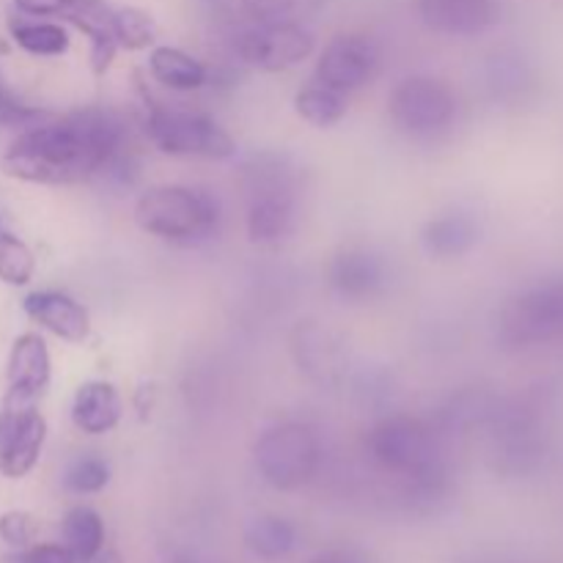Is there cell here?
<instances>
[{
  "mask_svg": "<svg viewBox=\"0 0 563 563\" xmlns=\"http://www.w3.org/2000/svg\"><path fill=\"white\" fill-rule=\"evenodd\" d=\"M300 3L302 0H242V9L253 22H278L289 20Z\"/></svg>",
  "mask_w": 563,
  "mask_h": 563,
  "instance_id": "obj_30",
  "label": "cell"
},
{
  "mask_svg": "<svg viewBox=\"0 0 563 563\" xmlns=\"http://www.w3.org/2000/svg\"><path fill=\"white\" fill-rule=\"evenodd\" d=\"M531 82L533 77L526 60L517 58V55H506V58H500L498 75H495V86H498V91L504 93L506 99L526 97Z\"/></svg>",
  "mask_w": 563,
  "mask_h": 563,
  "instance_id": "obj_28",
  "label": "cell"
},
{
  "mask_svg": "<svg viewBox=\"0 0 563 563\" xmlns=\"http://www.w3.org/2000/svg\"><path fill=\"white\" fill-rule=\"evenodd\" d=\"M110 482V465L99 456H80L66 467L64 484L75 495H93L102 493Z\"/></svg>",
  "mask_w": 563,
  "mask_h": 563,
  "instance_id": "obj_27",
  "label": "cell"
},
{
  "mask_svg": "<svg viewBox=\"0 0 563 563\" xmlns=\"http://www.w3.org/2000/svg\"><path fill=\"white\" fill-rule=\"evenodd\" d=\"M36 119H42V113L27 108V104L16 102L3 88V80H0V126H27Z\"/></svg>",
  "mask_w": 563,
  "mask_h": 563,
  "instance_id": "obj_32",
  "label": "cell"
},
{
  "mask_svg": "<svg viewBox=\"0 0 563 563\" xmlns=\"http://www.w3.org/2000/svg\"><path fill=\"white\" fill-rule=\"evenodd\" d=\"M36 273V256L20 236L0 229V280L9 286H25Z\"/></svg>",
  "mask_w": 563,
  "mask_h": 563,
  "instance_id": "obj_25",
  "label": "cell"
},
{
  "mask_svg": "<svg viewBox=\"0 0 563 563\" xmlns=\"http://www.w3.org/2000/svg\"><path fill=\"white\" fill-rule=\"evenodd\" d=\"M253 460L264 482L275 489H300L317 476L322 443L308 423L286 421L267 429L253 445Z\"/></svg>",
  "mask_w": 563,
  "mask_h": 563,
  "instance_id": "obj_5",
  "label": "cell"
},
{
  "mask_svg": "<svg viewBox=\"0 0 563 563\" xmlns=\"http://www.w3.org/2000/svg\"><path fill=\"white\" fill-rule=\"evenodd\" d=\"M27 317L69 344H82L91 335L88 311L64 291H33L22 300Z\"/></svg>",
  "mask_w": 563,
  "mask_h": 563,
  "instance_id": "obj_14",
  "label": "cell"
},
{
  "mask_svg": "<svg viewBox=\"0 0 563 563\" xmlns=\"http://www.w3.org/2000/svg\"><path fill=\"white\" fill-rule=\"evenodd\" d=\"M311 563H377V561H374L372 553H366V550L344 544V548L324 550V553H319Z\"/></svg>",
  "mask_w": 563,
  "mask_h": 563,
  "instance_id": "obj_34",
  "label": "cell"
},
{
  "mask_svg": "<svg viewBox=\"0 0 563 563\" xmlns=\"http://www.w3.org/2000/svg\"><path fill=\"white\" fill-rule=\"evenodd\" d=\"M146 104V135L163 154L203 159H229L236 154L234 137L209 115L165 108V104L148 102V99Z\"/></svg>",
  "mask_w": 563,
  "mask_h": 563,
  "instance_id": "obj_7",
  "label": "cell"
},
{
  "mask_svg": "<svg viewBox=\"0 0 563 563\" xmlns=\"http://www.w3.org/2000/svg\"><path fill=\"white\" fill-rule=\"evenodd\" d=\"M113 14L115 9H110L104 0H75V5L64 16L66 22H71L77 31H82L91 38L93 75H104L110 64H113L115 49H119L113 31Z\"/></svg>",
  "mask_w": 563,
  "mask_h": 563,
  "instance_id": "obj_16",
  "label": "cell"
},
{
  "mask_svg": "<svg viewBox=\"0 0 563 563\" xmlns=\"http://www.w3.org/2000/svg\"><path fill=\"white\" fill-rule=\"evenodd\" d=\"M421 20L443 36H478L498 25L504 0H416Z\"/></svg>",
  "mask_w": 563,
  "mask_h": 563,
  "instance_id": "obj_12",
  "label": "cell"
},
{
  "mask_svg": "<svg viewBox=\"0 0 563 563\" xmlns=\"http://www.w3.org/2000/svg\"><path fill=\"white\" fill-rule=\"evenodd\" d=\"M64 544L77 563H93L104 550V522L88 506H75L64 517Z\"/></svg>",
  "mask_w": 563,
  "mask_h": 563,
  "instance_id": "obj_22",
  "label": "cell"
},
{
  "mask_svg": "<svg viewBox=\"0 0 563 563\" xmlns=\"http://www.w3.org/2000/svg\"><path fill=\"white\" fill-rule=\"evenodd\" d=\"M245 548L262 561H280L297 548V528L286 517L258 515L245 526Z\"/></svg>",
  "mask_w": 563,
  "mask_h": 563,
  "instance_id": "obj_20",
  "label": "cell"
},
{
  "mask_svg": "<svg viewBox=\"0 0 563 563\" xmlns=\"http://www.w3.org/2000/svg\"><path fill=\"white\" fill-rule=\"evenodd\" d=\"M121 412L124 407H121L119 390L104 379H91V383L80 385L75 401H71V423L82 434L113 432L121 421Z\"/></svg>",
  "mask_w": 563,
  "mask_h": 563,
  "instance_id": "obj_17",
  "label": "cell"
},
{
  "mask_svg": "<svg viewBox=\"0 0 563 563\" xmlns=\"http://www.w3.org/2000/svg\"><path fill=\"white\" fill-rule=\"evenodd\" d=\"M291 350H295L297 363L300 368H306V374H311L319 383H333L335 372H339V344L330 339L328 330L317 328V324L300 322V328L295 330V341H291Z\"/></svg>",
  "mask_w": 563,
  "mask_h": 563,
  "instance_id": "obj_19",
  "label": "cell"
},
{
  "mask_svg": "<svg viewBox=\"0 0 563 563\" xmlns=\"http://www.w3.org/2000/svg\"><path fill=\"white\" fill-rule=\"evenodd\" d=\"M366 454L374 465L405 484L412 504H432L449 489V462L427 421L412 416H388L366 434Z\"/></svg>",
  "mask_w": 563,
  "mask_h": 563,
  "instance_id": "obj_2",
  "label": "cell"
},
{
  "mask_svg": "<svg viewBox=\"0 0 563 563\" xmlns=\"http://www.w3.org/2000/svg\"><path fill=\"white\" fill-rule=\"evenodd\" d=\"M247 179V236L258 245L286 240L297 223V176L278 154L253 159Z\"/></svg>",
  "mask_w": 563,
  "mask_h": 563,
  "instance_id": "obj_3",
  "label": "cell"
},
{
  "mask_svg": "<svg viewBox=\"0 0 563 563\" xmlns=\"http://www.w3.org/2000/svg\"><path fill=\"white\" fill-rule=\"evenodd\" d=\"M115 42L124 49H146L154 44V20L141 9H119L113 14Z\"/></svg>",
  "mask_w": 563,
  "mask_h": 563,
  "instance_id": "obj_26",
  "label": "cell"
},
{
  "mask_svg": "<svg viewBox=\"0 0 563 563\" xmlns=\"http://www.w3.org/2000/svg\"><path fill=\"white\" fill-rule=\"evenodd\" d=\"M5 53H9V42H5V36L0 33V55H5Z\"/></svg>",
  "mask_w": 563,
  "mask_h": 563,
  "instance_id": "obj_36",
  "label": "cell"
},
{
  "mask_svg": "<svg viewBox=\"0 0 563 563\" xmlns=\"http://www.w3.org/2000/svg\"><path fill=\"white\" fill-rule=\"evenodd\" d=\"M220 220L218 201L192 187H148L135 201V223L146 234L170 242H196L214 234Z\"/></svg>",
  "mask_w": 563,
  "mask_h": 563,
  "instance_id": "obj_4",
  "label": "cell"
},
{
  "mask_svg": "<svg viewBox=\"0 0 563 563\" xmlns=\"http://www.w3.org/2000/svg\"><path fill=\"white\" fill-rule=\"evenodd\" d=\"M506 350H531L563 341V278L531 286L506 302L498 319Z\"/></svg>",
  "mask_w": 563,
  "mask_h": 563,
  "instance_id": "obj_6",
  "label": "cell"
},
{
  "mask_svg": "<svg viewBox=\"0 0 563 563\" xmlns=\"http://www.w3.org/2000/svg\"><path fill=\"white\" fill-rule=\"evenodd\" d=\"M482 240V223L471 212H445L429 220L423 229V247L434 258H460L478 245Z\"/></svg>",
  "mask_w": 563,
  "mask_h": 563,
  "instance_id": "obj_18",
  "label": "cell"
},
{
  "mask_svg": "<svg viewBox=\"0 0 563 563\" xmlns=\"http://www.w3.org/2000/svg\"><path fill=\"white\" fill-rule=\"evenodd\" d=\"M36 520H33L27 511H5V515H0V539H3L9 548H27V544H33V539H36Z\"/></svg>",
  "mask_w": 563,
  "mask_h": 563,
  "instance_id": "obj_29",
  "label": "cell"
},
{
  "mask_svg": "<svg viewBox=\"0 0 563 563\" xmlns=\"http://www.w3.org/2000/svg\"><path fill=\"white\" fill-rule=\"evenodd\" d=\"M148 71L154 80L174 91H196L207 82V69L201 60L179 47H154L148 55Z\"/></svg>",
  "mask_w": 563,
  "mask_h": 563,
  "instance_id": "obj_21",
  "label": "cell"
},
{
  "mask_svg": "<svg viewBox=\"0 0 563 563\" xmlns=\"http://www.w3.org/2000/svg\"><path fill=\"white\" fill-rule=\"evenodd\" d=\"M49 374H53V361H49V350L42 335L22 333L9 352V366H5L9 390L5 394L38 401V396L47 390Z\"/></svg>",
  "mask_w": 563,
  "mask_h": 563,
  "instance_id": "obj_15",
  "label": "cell"
},
{
  "mask_svg": "<svg viewBox=\"0 0 563 563\" xmlns=\"http://www.w3.org/2000/svg\"><path fill=\"white\" fill-rule=\"evenodd\" d=\"M379 66V49L374 38L363 33H341L317 60V82L333 91L350 93L366 86Z\"/></svg>",
  "mask_w": 563,
  "mask_h": 563,
  "instance_id": "obj_11",
  "label": "cell"
},
{
  "mask_svg": "<svg viewBox=\"0 0 563 563\" xmlns=\"http://www.w3.org/2000/svg\"><path fill=\"white\" fill-rule=\"evenodd\" d=\"M93 563H124V561H121V555L115 553V550H102V553L93 559Z\"/></svg>",
  "mask_w": 563,
  "mask_h": 563,
  "instance_id": "obj_35",
  "label": "cell"
},
{
  "mask_svg": "<svg viewBox=\"0 0 563 563\" xmlns=\"http://www.w3.org/2000/svg\"><path fill=\"white\" fill-rule=\"evenodd\" d=\"M328 284L346 300H368L388 286V264L368 247H346L330 258Z\"/></svg>",
  "mask_w": 563,
  "mask_h": 563,
  "instance_id": "obj_13",
  "label": "cell"
},
{
  "mask_svg": "<svg viewBox=\"0 0 563 563\" xmlns=\"http://www.w3.org/2000/svg\"><path fill=\"white\" fill-rule=\"evenodd\" d=\"M11 563H77V561L75 555L69 553L66 544L38 542V544H27V548H22L20 553L11 559Z\"/></svg>",
  "mask_w": 563,
  "mask_h": 563,
  "instance_id": "obj_31",
  "label": "cell"
},
{
  "mask_svg": "<svg viewBox=\"0 0 563 563\" xmlns=\"http://www.w3.org/2000/svg\"><path fill=\"white\" fill-rule=\"evenodd\" d=\"M47 421L36 410V401L5 394L0 405V473L5 478H25L38 465Z\"/></svg>",
  "mask_w": 563,
  "mask_h": 563,
  "instance_id": "obj_9",
  "label": "cell"
},
{
  "mask_svg": "<svg viewBox=\"0 0 563 563\" xmlns=\"http://www.w3.org/2000/svg\"><path fill=\"white\" fill-rule=\"evenodd\" d=\"M75 0H14V9L25 16H66Z\"/></svg>",
  "mask_w": 563,
  "mask_h": 563,
  "instance_id": "obj_33",
  "label": "cell"
},
{
  "mask_svg": "<svg viewBox=\"0 0 563 563\" xmlns=\"http://www.w3.org/2000/svg\"><path fill=\"white\" fill-rule=\"evenodd\" d=\"M176 563H201V561H196V559H179Z\"/></svg>",
  "mask_w": 563,
  "mask_h": 563,
  "instance_id": "obj_37",
  "label": "cell"
},
{
  "mask_svg": "<svg viewBox=\"0 0 563 563\" xmlns=\"http://www.w3.org/2000/svg\"><path fill=\"white\" fill-rule=\"evenodd\" d=\"M460 99L449 82L438 77H405L388 97L390 121L410 137H434L456 121Z\"/></svg>",
  "mask_w": 563,
  "mask_h": 563,
  "instance_id": "obj_8",
  "label": "cell"
},
{
  "mask_svg": "<svg viewBox=\"0 0 563 563\" xmlns=\"http://www.w3.org/2000/svg\"><path fill=\"white\" fill-rule=\"evenodd\" d=\"M11 42L22 47L31 55H64L69 49V33L55 22H38V20H11L9 22Z\"/></svg>",
  "mask_w": 563,
  "mask_h": 563,
  "instance_id": "obj_23",
  "label": "cell"
},
{
  "mask_svg": "<svg viewBox=\"0 0 563 563\" xmlns=\"http://www.w3.org/2000/svg\"><path fill=\"white\" fill-rule=\"evenodd\" d=\"M295 110L313 126H333L346 115V99L341 91L313 82L297 91Z\"/></svg>",
  "mask_w": 563,
  "mask_h": 563,
  "instance_id": "obj_24",
  "label": "cell"
},
{
  "mask_svg": "<svg viewBox=\"0 0 563 563\" xmlns=\"http://www.w3.org/2000/svg\"><path fill=\"white\" fill-rule=\"evenodd\" d=\"M242 60L264 71H284L313 53V33L297 22H253L236 42Z\"/></svg>",
  "mask_w": 563,
  "mask_h": 563,
  "instance_id": "obj_10",
  "label": "cell"
},
{
  "mask_svg": "<svg viewBox=\"0 0 563 563\" xmlns=\"http://www.w3.org/2000/svg\"><path fill=\"white\" fill-rule=\"evenodd\" d=\"M124 146V124L102 108L27 124L3 154V170L33 185H75L108 168Z\"/></svg>",
  "mask_w": 563,
  "mask_h": 563,
  "instance_id": "obj_1",
  "label": "cell"
}]
</instances>
